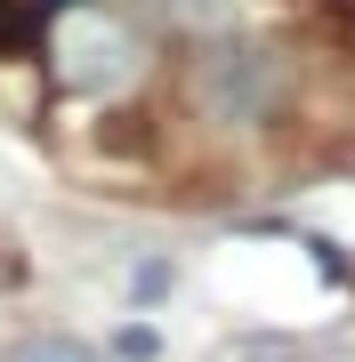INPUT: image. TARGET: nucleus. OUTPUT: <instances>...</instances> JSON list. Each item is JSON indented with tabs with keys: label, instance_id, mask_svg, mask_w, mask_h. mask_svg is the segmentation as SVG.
<instances>
[{
	"label": "nucleus",
	"instance_id": "nucleus-2",
	"mask_svg": "<svg viewBox=\"0 0 355 362\" xmlns=\"http://www.w3.org/2000/svg\"><path fill=\"white\" fill-rule=\"evenodd\" d=\"M121 354H130V362H145V354H154V330H145V322H130V330H121Z\"/></svg>",
	"mask_w": 355,
	"mask_h": 362
},
{
	"label": "nucleus",
	"instance_id": "nucleus-1",
	"mask_svg": "<svg viewBox=\"0 0 355 362\" xmlns=\"http://www.w3.org/2000/svg\"><path fill=\"white\" fill-rule=\"evenodd\" d=\"M9 362H113V354H97L89 338H65V330H40V338H16Z\"/></svg>",
	"mask_w": 355,
	"mask_h": 362
}]
</instances>
